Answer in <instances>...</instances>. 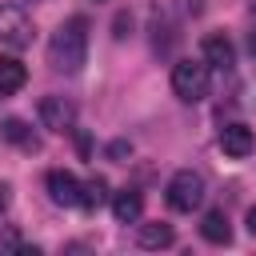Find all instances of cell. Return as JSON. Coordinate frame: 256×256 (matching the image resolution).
<instances>
[{
    "mask_svg": "<svg viewBox=\"0 0 256 256\" xmlns=\"http://www.w3.org/2000/svg\"><path fill=\"white\" fill-rule=\"evenodd\" d=\"M84 60H88V20L68 16L48 40V64L64 76H76L84 68Z\"/></svg>",
    "mask_w": 256,
    "mask_h": 256,
    "instance_id": "cell-1",
    "label": "cell"
},
{
    "mask_svg": "<svg viewBox=\"0 0 256 256\" xmlns=\"http://www.w3.org/2000/svg\"><path fill=\"white\" fill-rule=\"evenodd\" d=\"M208 60H176L172 64V92L184 100V104H200L208 96Z\"/></svg>",
    "mask_w": 256,
    "mask_h": 256,
    "instance_id": "cell-2",
    "label": "cell"
},
{
    "mask_svg": "<svg viewBox=\"0 0 256 256\" xmlns=\"http://www.w3.org/2000/svg\"><path fill=\"white\" fill-rule=\"evenodd\" d=\"M168 208L172 212H196L200 204H204V196H208V188H204V176L200 172H192V168H180L172 180H168Z\"/></svg>",
    "mask_w": 256,
    "mask_h": 256,
    "instance_id": "cell-3",
    "label": "cell"
},
{
    "mask_svg": "<svg viewBox=\"0 0 256 256\" xmlns=\"http://www.w3.org/2000/svg\"><path fill=\"white\" fill-rule=\"evenodd\" d=\"M0 44H8L16 52L32 44V20L20 4H0Z\"/></svg>",
    "mask_w": 256,
    "mask_h": 256,
    "instance_id": "cell-4",
    "label": "cell"
},
{
    "mask_svg": "<svg viewBox=\"0 0 256 256\" xmlns=\"http://www.w3.org/2000/svg\"><path fill=\"white\" fill-rule=\"evenodd\" d=\"M36 116H40V124L48 132H72V124H76V108L64 96H44L40 108H36Z\"/></svg>",
    "mask_w": 256,
    "mask_h": 256,
    "instance_id": "cell-5",
    "label": "cell"
},
{
    "mask_svg": "<svg viewBox=\"0 0 256 256\" xmlns=\"http://www.w3.org/2000/svg\"><path fill=\"white\" fill-rule=\"evenodd\" d=\"M48 196H52V204H60V208H80V204H84V184H80L72 172L56 168V172H48Z\"/></svg>",
    "mask_w": 256,
    "mask_h": 256,
    "instance_id": "cell-6",
    "label": "cell"
},
{
    "mask_svg": "<svg viewBox=\"0 0 256 256\" xmlns=\"http://www.w3.org/2000/svg\"><path fill=\"white\" fill-rule=\"evenodd\" d=\"M200 56L208 60V68H220V72H228L236 64V48H232V40L224 32H208L200 40Z\"/></svg>",
    "mask_w": 256,
    "mask_h": 256,
    "instance_id": "cell-7",
    "label": "cell"
},
{
    "mask_svg": "<svg viewBox=\"0 0 256 256\" xmlns=\"http://www.w3.org/2000/svg\"><path fill=\"white\" fill-rule=\"evenodd\" d=\"M252 148H256V136H252L248 124H224L220 128V152L224 156L244 160V156H252Z\"/></svg>",
    "mask_w": 256,
    "mask_h": 256,
    "instance_id": "cell-8",
    "label": "cell"
},
{
    "mask_svg": "<svg viewBox=\"0 0 256 256\" xmlns=\"http://www.w3.org/2000/svg\"><path fill=\"white\" fill-rule=\"evenodd\" d=\"M140 212H144V196H140L136 188H120V192L112 196V216H116L120 224H136Z\"/></svg>",
    "mask_w": 256,
    "mask_h": 256,
    "instance_id": "cell-9",
    "label": "cell"
},
{
    "mask_svg": "<svg viewBox=\"0 0 256 256\" xmlns=\"http://www.w3.org/2000/svg\"><path fill=\"white\" fill-rule=\"evenodd\" d=\"M200 236H204L208 244H228V240H232V224H228L224 208L204 212V220H200Z\"/></svg>",
    "mask_w": 256,
    "mask_h": 256,
    "instance_id": "cell-10",
    "label": "cell"
},
{
    "mask_svg": "<svg viewBox=\"0 0 256 256\" xmlns=\"http://www.w3.org/2000/svg\"><path fill=\"white\" fill-rule=\"evenodd\" d=\"M28 84V68L16 56H0V96H12Z\"/></svg>",
    "mask_w": 256,
    "mask_h": 256,
    "instance_id": "cell-11",
    "label": "cell"
},
{
    "mask_svg": "<svg viewBox=\"0 0 256 256\" xmlns=\"http://www.w3.org/2000/svg\"><path fill=\"white\" fill-rule=\"evenodd\" d=\"M172 240H176L172 224H160V220H156V224H140V228H136V244H140V248H168Z\"/></svg>",
    "mask_w": 256,
    "mask_h": 256,
    "instance_id": "cell-12",
    "label": "cell"
},
{
    "mask_svg": "<svg viewBox=\"0 0 256 256\" xmlns=\"http://www.w3.org/2000/svg\"><path fill=\"white\" fill-rule=\"evenodd\" d=\"M0 132H4V140L20 144V148H28V152H36V148H40V140L32 136V128H28L24 120H16V116H12V120H4V124H0Z\"/></svg>",
    "mask_w": 256,
    "mask_h": 256,
    "instance_id": "cell-13",
    "label": "cell"
},
{
    "mask_svg": "<svg viewBox=\"0 0 256 256\" xmlns=\"http://www.w3.org/2000/svg\"><path fill=\"white\" fill-rule=\"evenodd\" d=\"M104 200H108V184H104V176H92L84 184V204L80 208H100Z\"/></svg>",
    "mask_w": 256,
    "mask_h": 256,
    "instance_id": "cell-14",
    "label": "cell"
},
{
    "mask_svg": "<svg viewBox=\"0 0 256 256\" xmlns=\"http://www.w3.org/2000/svg\"><path fill=\"white\" fill-rule=\"evenodd\" d=\"M0 252H28V248L20 244V232H16V228H4V232H0Z\"/></svg>",
    "mask_w": 256,
    "mask_h": 256,
    "instance_id": "cell-15",
    "label": "cell"
},
{
    "mask_svg": "<svg viewBox=\"0 0 256 256\" xmlns=\"http://www.w3.org/2000/svg\"><path fill=\"white\" fill-rule=\"evenodd\" d=\"M124 156H132V144H128V140H112V144H108V160H120V164H124Z\"/></svg>",
    "mask_w": 256,
    "mask_h": 256,
    "instance_id": "cell-16",
    "label": "cell"
},
{
    "mask_svg": "<svg viewBox=\"0 0 256 256\" xmlns=\"http://www.w3.org/2000/svg\"><path fill=\"white\" fill-rule=\"evenodd\" d=\"M180 12L184 16H200L204 12V0H180Z\"/></svg>",
    "mask_w": 256,
    "mask_h": 256,
    "instance_id": "cell-17",
    "label": "cell"
},
{
    "mask_svg": "<svg viewBox=\"0 0 256 256\" xmlns=\"http://www.w3.org/2000/svg\"><path fill=\"white\" fill-rule=\"evenodd\" d=\"M128 28H132V20L120 12V16H116V32H112V36H116V40H124V36H128Z\"/></svg>",
    "mask_w": 256,
    "mask_h": 256,
    "instance_id": "cell-18",
    "label": "cell"
},
{
    "mask_svg": "<svg viewBox=\"0 0 256 256\" xmlns=\"http://www.w3.org/2000/svg\"><path fill=\"white\" fill-rule=\"evenodd\" d=\"M248 232H252V236H256V204H252V208H248Z\"/></svg>",
    "mask_w": 256,
    "mask_h": 256,
    "instance_id": "cell-19",
    "label": "cell"
},
{
    "mask_svg": "<svg viewBox=\"0 0 256 256\" xmlns=\"http://www.w3.org/2000/svg\"><path fill=\"white\" fill-rule=\"evenodd\" d=\"M8 208V184H0V212Z\"/></svg>",
    "mask_w": 256,
    "mask_h": 256,
    "instance_id": "cell-20",
    "label": "cell"
},
{
    "mask_svg": "<svg viewBox=\"0 0 256 256\" xmlns=\"http://www.w3.org/2000/svg\"><path fill=\"white\" fill-rule=\"evenodd\" d=\"M248 52H252V56H256V32H252V36H248Z\"/></svg>",
    "mask_w": 256,
    "mask_h": 256,
    "instance_id": "cell-21",
    "label": "cell"
},
{
    "mask_svg": "<svg viewBox=\"0 0 256 256\" xmlns=\"http://www.w3.org/2000/svg\"><path fill=\"white\" fill-rule=\"evenodd\" d=\"M252 12H256V0H252Z\"/></svg>",
    "mask_w": 256,
    "mask_h": 256,
    "instance_id": "cell-22",
    "label": "cell"
}]
</instances>
